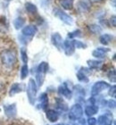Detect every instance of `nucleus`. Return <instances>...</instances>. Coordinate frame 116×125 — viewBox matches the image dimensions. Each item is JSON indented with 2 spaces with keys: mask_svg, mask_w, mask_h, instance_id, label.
<instances>
[{
  "mask_svg": "<svg viewBox=\"0 0 116 125\" xmlns=\"http://www.w3.org/2000/svg\"><path fill=\"white\" fill-rule=\"evenodd\" d=\"M88 123L89 125H96V123H97V122H96V119L94 117H89L88 120Z\"/></svg>",
  "mask_w": 116,
  "mask_h": 125,
  "instance_id": "35",
  "label": "nucleus"
},
{
  "mask_svg": "<svg viewBox=\"0 0 116 125\" xmlns=\"http://www.w3.org/2000/svg\"><path fill=\"white\" fill-rule=\"evenodd\" d=\"M0 111H1V109H0Z\"/></svg>",
  "mask_w": 116,
  "mask_h": 125,
  "instance_id": "40",
  "label": "nucleus"
},
{
  "mask_svg": "<svg viewBox=\"0 0 116 125\" xmlns=\"http://www.w3.org/2000/svg\"><path fill=\"white\" fill-rule=\"evenodd\" d=\"M93 1H94V2H102L103 0H93Z\"/></svg>",
  "mask_w": 116,
  "mask_h": 125,
  "instance_id": "37",
  "label": "nucleus"
},
{
  "mask_svg": "<svg viewBox=\"0 0 116 125\" xmlns=\"http://www.w3.org/2000/svg\"><path fill=\"white\" fill-rule=\"evenodd\" d=\"M1 62L3 65L7 69L13 68L17 62V54L13 49H5L3 50L1 55Z\"/></svg>",
  "mask_w": 116,
  "mask_h": 125,
  "instance_id": "1",
  "label": "nucleus"
},
{
  "mask_svg": "<svg viewBox=\"0 0 116 125\" xmlns=\"http://www.w3.org/2000/svg\"><path fill=\"white\" fill-rule=\"evenodd\" d=\"M80 36H81V31L80 30H76V31H72V32L68 33V38H70V39H73L75 37H80Z\"/></svg>",
  "mask_w": 116,
  "mask_h": 125,
  "instance_id": "30",
  "label": "nucleus"
},
{
  "mask_svg": "<svg viewBox=\"0 0 116 125\" xmlns=\"http://www.w3.org/2000/svg\"><path fill=\"white\" fill-rule=\"evenodd\" d=\"M73 3H74V0H61L60 4L65 10H72L73 7Z\"/></svg>",
  "mask_w": 116,
  "mask_h": 125,
  "instance_id": "22",
  "label": "nucleus"
},
{
  "mask_svg": "<svg viewBox=\"0 0 116 125\" xmlns=\"http://www.w3.org/2000/svg\"><path fill=\"white\" fill-rule=\"evenodd\" d=\"M109 96H112V97H115L116 96V86L114 85V86L110 87V90H109Z\"/></svg>",
  "mask_w": 116,
  "mask_h": 125,
  "instance_id": "33",
  "label": "nucleus"
},
{
  "mask_svg": "<svg viewBox=\"0 0 116 125\" xmlns=\"http://www.w3.org/2000/svg\"><path fill=\"white\" fill-rule=\"evenodd\" d=\"M39 102H40V105H41L42 109L46 110V107L48 106V96H47V94H41V96H39Z\"/></svg>",
  "mask_w": 116,
  "mask_h": 125,
  "instance_id": "19",
  "label": "nucleus"
},
{
  "mask_svg": "<svg viewBox=\"0 0 116 125\" xmlns=\"http://www.w3.org/2000/svg\"><path fill=\"white\" fill-rule=\"evenodd\" d=\"M60 125H69V124H66V123H61Z\"/></svg>",
  "mask_w": 116,
  "mask_h": 125,
  "instance_id": "38",
  "label": "nucleus"
},
{
  "mask_svg": "<svg viewBox=\"0 0 116 125\" xmlns=\"http://www.w3.org/2000/svg\"><path fill=\"white\" fill-rule=\"evenodd\" d=\"M25 8L26 10H27V12H28L29 13H36L37 12H38V9H37V6L34 4H32V3H26L25 4Z\"/></svg>",
  "mask_w": 116,
  "mask_h": 125,
  "instance_id": "24",
  "label": "nucleus"
},
{
  "mask_svg": "<svg viewBox=\"0 0 116 125\" xmlns=\"http://www.w3.org/2000/svg\"><path fill=\"white\" fill-rule=\"evenodd\" d=\"M29 74V67L27 64H24L21 69V79L24 80V79L28 76Z\"/></svg>",
  "mask_w": 116,
  "mask_h": 125,
  "instance_id": "28",
  "label": "nucleus"
},
{
  "mask_svg": "<svg viewBox=\"0 0 116 125\" xmlns=\"http://www.w3.org/2000/svg\"><path fill=\"white\" fill-rule=\"evenodd\" d=\"M54 13L63 21V22H64L65 24H67V25H72V21H73L72 18L69 14L64 13L63 11L60 10V9H54Z\"/></svg>",
  "mask_w": 116,
  "mask_h": 125,
  "instance_id": "5",
  "label": "nucleus"
},
{
  "mask_svg": "<svg viewBox=\"0 0 116 125\" xmlns=\"http://www.w3.org/2000/svg\"><path fill=\"white\" fill-rule=\"evenodd\" d=\"M83 115V109L80 104H73L69 111V115L68 117L70 120L72 121H77L80 120Z\"/></svg>",
  "mask_w": 116,
  "mask_h": 125,
  "instance_id": "3",
  "label": "nucleus"
},
{
  "mask_svg": "<svg viewBox=\"0 0 116 125\" xmlns=\"http://www.w3.org/2000/svg\"><path fill=\"white\" fill-rule=\"evenodd\" d=\"M91 0H79L77 4V9L80 13H87L91 8Z\"/></svg>",
  "mask_w": 116,
  "mask_h": 125,
  "instance_id": "6",
  "label": "nucleus"
},
{
  "mask_svg": "<svg viewBox=\"0 0 116 125\" xmlns=\"http://www.w3.org/2000/svg\"><path fill=\"white\" fill-rule=\"evenodd\" d=\"M63 49H64V52H65V55L70 56V55H72V54H74V51H75V47L74 45H73V41L72 40H65L63 42Z\"/></svg>",
  "mask_w": 116,
  "mask_h": 125,
  "instance_id": "11",
  "label": "nucleus"
},
{
  "mask_svg": "<svg viewBox=\"0 0 116 125\" xmlns=\"http://www.w3.org/2000/svg\"><path fill=\"white\" fill-rule=\"evenodd\" d=\"M87 63H88V67L90 69H97L103 64V62L102 61H97V60H88L87 61Z\"/></svg>",
  "mask_w": 116,
  "mask_h": 125,
  "instance_id": "23",
  "label": "nucleus"
},
{
  "mask_svg": "<svg viewBox=\"0 0 116 125\" xmlns=\"http://www.w3.org/2000/svg\"><path fill=\"white\" fill-rule=\"evenodd\" d=\"M48 63L46 62H42L39 63V65L38 66V71H37V73H39V74H42V75L46 76V73H47L48 71Z\"/></svg>",
  "mask_w": 116,
  "mask_h": 125,
  "instance_id": "18",
  "label": "nucleus"
},
{
  "mask_svg": "<svg viewBox=\"0 0 116 125\" xmlns=\"http://www.w3.org/2000/svg\"><path fill=\"white\" fill-rule=\"evenodd\" d=\"M27 96H28L29 102L31 104H35L37 96V83L33 79H30L27 85Z\"/></svg>",
  "mask_w": 116,
  "mask_h": 125,
  "instance_id": "2",
  "label": "nucleus"
},
{
  "mask_svg": "<svg viewBox=\"0 0 116 125\" xmlns=\"http://www.w3.org/2000/svg\"><path fill=\"white\" fill-rule=\"evenodd\" d=\"M88 29L93 34H100L102 32V28L97 24H91L88 26Z\"/></svg>",
  "mask_w": 116,
  "mask_h": 125,
  "instance_id": "26",
  "label": "nucleus"
},
{
  "mask_svg": "<svg viewBox=\"0 0 116 125\" xmlns=\"http://www.w3.org/2000/svg\"><path fill=\"white\" fill-rule=\"evenodd\" d=\"M58 94L61 95L62 96H64L66 98L71 99L72 98V91L70 90V89H68L67 86L65 84H62L58 87Z\"/></svg>",
  "mask_w": 116,
  "mask_h": 125,
  "instance_id": "12",
  "label": "nucleus"
},
{
  "mask_svg": "<svg viewBox=\"0 0 116 125\" xmlns=\"http://www.w3.org/2000/svg\"><path fill=\"white\" fill-rule=\"evenodd\" d=\"M114 39V36L111 35V34H104L100 37V43L103 45H108L110 42Z\"/></svg>",
  "mask_w": 116,
  "mask_h": 125,
  "instance_id": "21",
  "label": "nucleus"
},
{
  "mask_svg": "<svg viewBox=\"0 0 116 125\" xmlns=\"http://www.w3.org/2000/svg\"><path fill=\"white\" fill-rule=\"evenodd\" d=\"M21 55L22 62L25 64H27V62H28V55H27V52H26V50L24 48H21Z\"/></svg>",
  "mask_w": 116,
  "mask_h": 125,
  "instance_id": "31",
  "label": "nucleus"
},
{
  "mask_svg": "<svg viewBox=\"0 0 116 125\" xmlns=\"http://www.w3.org/2000/svg\"><path fill=\"white\" fill-rule=\"evenodd\" d=\"M73 41V45H74L75 48H79V49H81V48H86L87 47V45L83 42L80 41V40H72Z\"/></svg>",
  "mask_w": 116,
  "mask_h": 125,
  "instance_id": "29",
  "label": "nucleus"
},
{
  "mask_svg": "<svg viewBox=\"0 0 116 125\" xmlns=\"http://www.w3.org/2000/svg\"><path fill=\"white\" fill-rule=\"evenodd\" d=\"M106 105H108L109 108H111V109H114L115 108V105H116V103H115V100L114 99H113V100H109V101H107V104H106Z\"/></svg>",
  "mask_w": 116,
  "mask_h": 125,
  "instance_id": "34",
  "label": "nucleus"
},
{
  "mask_svg": "<svg viewBox=\"0 0 116 125\" xmlns=\"http://www.w3.org/2000/svg\"><path fill=\"white\" fill-rule=\"evenodd\" d=\"M98 125H112L113 120H112V115L111 114H106V115H100L96 119Z\"/></svg>",
  "mask_w": 116,
  "mask_h": 125,
  "instance_id": "10",
  "label": "nucleus"
},
{
  "mask_svg": "<svg viewBox=\"0 0 116 125\" xmlns=\"http://www.w3.org/2000/svg\"><path fill=\"white\" fill-rule=\"evenodd\" d=\"M4 112L8 118H14L17 115V107L15 104L4 105Z\"/></svg>",
  "mask_w": 116,
  "mask_h": 125,
  "instance_id": "7",
  "label": "nucleus"
},
{
  "mask_svg": "<svg viewBox=\"0 0 116 125\" xmlns=\"http://www.w3.org/2000/svg\"><path fill=\"white\" fill-rule=\"evenodd\" d=\"M52 43L54 47H56L59 50H62L63 48V40L62 36L59 33H54L51 38Z\"/></svg>",
  "mask_w": 116,
  "mask_h": 125,
  "instance_id": "8",
  "label": "nucleus"
},
{
  "mask_svg": "<svg viewBox=\"0 0 116 125\" xmlns=\"http://www.w3.org/2000/svg\"><path fill=\"white\" fill-rule=\"evenodd\" d=\"M22 90L21 89V84H18V83H14L12 85V87L10 88V91H9V95L10 96H14L15 94H18Z\"/></svg>",
  "mask_w": 116,
  "mask_h": 125,
  "instance_id": "20",
  "label": "nucleus"
},
{
  "mask_svg": "<svg viewBox=\"0 0 116 125\" xmlns=\"http://www.w3.org/2000/svg\"><path fill=\"white\" fill-rule=\"evenodd\" d=\"M74 89H75V96H76V99H77L78 101H80V100H84V97H85V96H86L85 89H83L80 85L75 86Z\"/></svg>",
  "mask_w": 116,
  "mask_h": 125,
  "instance_id": "15",
  "label": "nucleus"
},
{
  "mask_svg": "<svg viewBox=\"0 0 116 125\" xmlns=\"http://www.w3.org/2000/svg\"><path fill=\"white\" fill-rule=\"evenodd\" d=\"M110 51L109 48H104V47H97L92 52V55L95 58H105L106 55V53Z\"/></svg>",
  "mask_w": 116,
  "mask_h": 125,
  "instance_id": "13",
  "label": "nucleus"
},
{
  "mask_svg": "<svg viewBox=\"0 0 116 125\" xmlns=\"http://www.w3.org/2000/svg\"><path fill=\"white\" fill-rule=\"evenodd\" d=\"M77 79L79 80V81L83 82V83H87V82H88V78L87 77V74L82 73L81 71H79V72L77 73Z\"/></svg>",
  "mask_w": 116,
  "mask_h": 125,
  "instance_id": "27",
  "label": "nucleus"
},
{
  "mask_svg": "<svg viewBox=\"0 0 116 125\" xmlns=\"http://www.w3.org/2000/svg\"><path fill=\"white\" fill-rule=\"evenodd\" d=\"M110 22H111V24L114 27L116 26V17H115V15H113V16H112L111 19H110Z\"/></svg>",
  "mask_w": 116,
  "mask_h": 125,
  "instance_id": "36",
  "label": "nucleus"
},
{
  "mask_svg": "<svg viewBox=\"0 0 116 125\" xmlns=\"http://www.w3.org/2000/svg\"><path fill=\"white\" fill-rule=\"evenodd\" d=\"M5 1H11V0H5Z\"/></svg>",
  "mask_w": 116,
  "mask_h": 125,
  "instance_id": "39",
  "label": "nucleus"
},
{
  "mask_svg": "<svg viewBox=\"0 0 116 125\" xmlns=\"http://www.w3.org/2000/svg\"><path fill=\"white\" fill-rule=\"evenodd\" d=\"M108 79L110 80V81H113V82H115V70L113 69L108 73Z\"/></svg>",
  "mask_w": 116,
  "mask_h": 125,
  "instance_id": "32",
  "label": "nucleus"
},
{
  "mask_svg": "<svg viewBox=\"0 0 116 125\" xmlns=\"http://www.w3.org/2000/svg\"><path fill=\"white\" fill-rule=\"evenodd\" d=\"M55 104H56L57 108L61 110V111H63V112H67L68 110H69L66 102L63 98H61V97H56L55 98Z\"/></svg>",
  "mask_w": 116,
  "mask_h": 125,
  "instance_id": "16",
  "label": "nucleus"
},
{
  "mask_svg": "<svg viewBox=\"0 0 116 125\" xmlns=\"http://www.w3.org/2000/svg\"><path fill=\"white\" fill-rule=\"evenodd\" d=\"M37 27L34 25H28V26L24 27L21 31V34L23 37H29V38H32V37L36 34L37 32Z\"/></svg>",
  "mask_w": 116,
  "mask_h": 125,
  "instance_id": "9",
  "label": "nucleus"
},
{
  "mask_svg": "<svg viewBox=\"0 0 116 125\" xmlns=\"http://www.w3.org/2000/svg\"><path fill=\"white\" fill-rule=\"evenodd\" d=\"M24 23H25V20L22 17H18V18H16L14 20V21H13V25H14L16 30L21 29V27H23Z\"/></svg>",
  "mask_w": 116,
  "mask_h": 125,
  "instance_id": "25",
  "label": "nucleus"
},
{
  "mask_svg": "<svg viewBox=\"0 0 116 125\" xmlns=\"http://www.w3.org/2000/svg\"><path fill=\"white\" fill-rule=\"evenodd\" d=\"M46 116L47 118V120L51 123H55L59 119V114L54 109H49L46 110Z\"/></svg>",
  "mask_w": 116,
  "mask_h": 125,
  "instance_id": "14",
  "label": "nucleus"
},
{
  "mask_svg": "<svg viewBox=\"0 0 116 125\" xmlns=\"http://www.w3.org/2000/svg\"><path fill=\"white\" fill-rule=\"evenodd\" d=\"M110 84L107 83L106 81H100L95 82L94 85L91 88V96H97L98 94H100L102 91L105 90V89H109L110 88Z\"/></svg>",
  "mask_w": 116,
  "mask_h": 125,
  "instance_id": "4",
  "label": "nucleus"
},
{
  "mask_svg": "<svg viewBox=\"0 0 116 125\" xmlns=\"http://www.w3.org/2000/svg\"><path fill=\"white\" fill-rule=\"evenodd\" d=\"M98 110H99V108L95 104H90V105H88V106L86 107L85 114L86 115H88V117H91V116L97 114Z\"/></svg>",
  "mask_w": 116,
  "mask_h": 125,
  "instance_id": "17",
  "label": "nucleus"
}]
</instances>
